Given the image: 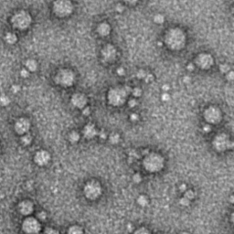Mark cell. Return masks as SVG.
Masks as SVG:
<instances>
[{
	"mask_svg": "<svg viewBox=\"0 0 234 234\" xmlns=\"http://www.w3.org/2000/svg\"><path fill=\"white\" fill-rule=\"evenodd\" d=\"M204 120L208 124H218L222 119V112L217 106H209L203 112Z\"/></svg>",
	"mask_w": 234,
	"mask_h": 234,
	"instance_id": "obj_7",
	"label": "cell"
},
{
	"mask_svg": "<svg viewBox=\"0 0 234 234\" xmlns=\"http://www.w3.org/2000/svg\"><path fill=\"white\" fill-rule=\"evenodd\" d=\"M32 22L31 16L27 11L21 10L17 12L13 15L11 17V23L16 28H18L20 30H25L30 26Z\"/></svg>",
	"mask_w": 234,
	"mask_h": 234,
	"instance_id": "obj_4",
	"label": "cell"
},
{
	"mask_svg": "<svg viewBox=\"0 0 234 234\" xmlns=\"http://www.w3.org/2000/svg\"><path fill=\"white\" fill-rule=\"evenodd\" d=\"M20 75L23 77V78H27L29 76V70L26 69H23L20 70Z\"/></svg>",
	"mask_w": 234,
	"mask_h": 234,
	"instance_id": "obj_36",
	"label": "cell"
},
{
	"mask_svg": "<svg viewBox=\"0 0 234 234\" xmlns=\"http://www.w3.org/2000/svg\"><path fill=\"white\" fill-rule=\"evenodd\" d=\"M203 131L204 132H209L210 131V124H207L205 126H203Z\"/></svg>",
	"mask_w": 234,
	"mask_h": 234,
	"instance_id": "obj_47",
	"label": "cell"
},
{
	"mask_svg": "<svg viewBox=\"0 0 234 234\" xmlns=\"http://www.w3.org/2000/svg\"><path fill=\"white\" fill-rule=\"evenodd\" d=\"M30 128V123L27 118H20L15 124V131L17 134L24 136L28 132Z\"/></svg>",
	"mask_w": 234,
	"mask_h": 234,
	"instance_id": "obj_12",
	"label": "cell"
},
{
	"mask_svg": "<svg viewBox=\"0 0 234 234\" xmlns=\"http://www.w3.org/2000/svg\"><path fill=\"white\" fill-rule=\"evenodd\" d=\"M189 203H190V200L189 198H187L186 197H184L183 198L180 199V204L183 206H188V205H189Z\"/></svg>",
	"mask_w": 234,
	"mask_h": 234,
	"instance_id": "obj_33",
	"label": "cell"
},
{
	"mask_svg": "<svg viewBox=\"0 0 234 234\" xmlns=\"http://www.w3.org/2000/svg\"><path fill=\"white\" fill-rule=\"evenodd\" d=\"M97 32L99 35H101L103 37L108 36L111 32L110 25L106 22H103V23L99 24V26L97 27Z\"/></svg>",
	"mask_w": 234,
	"mask_h": 234,
	"instance_id": "obj_18",
	"label": "cell"
},
{
	"mask_svg": "<svg viewBox=\"0 0 234 234\" xmlns=\"http://www.w3.org/2000/svg\"><path fill=\"white\" fill-rule=\"evenodd\" d=\"M182 234H189V233H188V232H183Z\"/></svg>",
	"mask_w": 234,
	"mask_h": 234,
	"instance_id": "obj_52",
	"label": "cell"
},
{
	"mask_svg": "<svg viewBox=\"0 0 234 234\" xmlns=\"http://www.w3.org/2000/svg\"><path fill=\"white\" fill-rule=\"evenodd\" d=\"M71 103L80 109H83L87 104V98L83 93H74L71 97Z\"/></svg>",
	"mask_w": 234,
	"mask_h": 234,
	"instance_id": "obj_15",
	"label": "cell"
},
{
	"mask_svg": "<svg viewBox=\"0 0 234 234\" xmlns=\"http://www.w3.org/2000/svg\"><path fill=\"white\" fill-rule=\"evenodd\" d=\"M165 165L164 157L156 153H151L146 155L143 161V165L146 170H147L150 173H155L159 172L163 169Z\"/></svg>",
	"mask_w": 234,
	"mask_h": 234,
	"instance_id": "obj_2",
	"label": "cell"
},
{
	"mask_svg": "<svg viewBox=\"0 0 234 234\" xmlns=\"http://www.w3.org/2000/svg\"><path fill=\"white\" fill-rule=\"evenodd\" d=\"M50 159V155L47 151L41 150V151L37 152L35 156H34V161L36 164L39 165H46Z\"/></svg>",
	"mask_w": 234,
	"mask_h": 234,
	"instance_id": "obj_14",
	"label": "cell"
},
{
	"mask_svg": "<svg viewBox=\"0 0 234 234\" xmlns=\"http://www.w3.org/2000/svg\"><path fill=\"white\" fill-rule=\"evenodd\" d=\"M5 41H6L7 43H8V44H15L17 42V35L15 33H13V32H8L5 36Z\"/></svg>",
	"mask_w": 234,
	"mask_h": 234,
	"instance_id": "obj_20",
	"label": "cell"
},
{
	"mask_svg": "<svg viewBox=\"0 0 234 234\" xmlns=\"http://www.w3.org/2000/svg\"><path fill=\"white\" fill-rule=\"evenodd\" d=\"M169 89H170V87H169V85H168V84H165V85H163V86H162V90H163L164 92H168V91H169Z\"/></svg>",
	"mask_w": 234,
	"mask_h": 234,
	"instance_id": "obj_46",
	"label": "cell"
},
{
	"mask_svg": "<svg viewBox=\"0 0 234 234\" xmlns=\"http://www.w3.org/2000/svg\"><path fill=\"white\" fill-rule=\"evenodd\" d=\"M0 103L4 105V106H7L10 103V99L7 95H2L0 97Z\"/></svg>",
	"mask_w": 234,
	"mask_h": 234,
	"instance_id": "obj_27",
	"label": "cell"
},
{
	"mask_svg": "<svg viewBox=\"0 0 234 234\" xmlns=\"http://www.w3.org/2000/svg\"><path fill=\"white\" fill-rule=\"evenodd\" d=\"M128 103H129V106H130V107H135V106L137 104V102H136V99H132V100H130V101L128 102Z\"/></svg>",
	"mask_w": 234,
	"mask_h": 234,
	"instance_id": "obj_41",
	"label": "cell"
},
{
	"mask_svg": "<svg viewBox=\"0 0 234 234\" xmlns=\"http://www.w3.org/2000/svg\"><path fill=\"white\" fill-rule=\"evenodd\" d=\"M135 234H151V233H150V232H149L147 229H146V228H140V229H138V230L136 231Z\"/></svg>",
	"mask_w": 234,
	"mask_h": 234,
	"instance_id": "obj_30",
	"label": "cell"
},
{
	"mask_svg": "<svg viewBox=\"0 0 234 234\" xmlns=\"http://www.w3.org/2000/svg\"><path fill=\"white\" fill-rule=\"evenodd\" d=\"M196 67L201 69H209L214 65V59L209 53H200L195 59Z\"/></svg>",
	"mask_w": 234,
	"mask_h": 234,
	"instance_id": "obj_10",
	"label": "cell"
},
{
	"mask_svg": "<svg viewBox=\"0 0 234 234\" xmlns=\"http://www.w3.org/2000/svg\"><path fill=\"white\" fill-rule=\"evenodd\" d=\"M11 90H12V92H13L14 93H17V92H19L20 87H19L18 85H13V86L11 87Z\"/></svg>",
	"mask_w": 234,
	"mask_h": 234,
	"instance_id": "obj_42",
	"label": "cell"
},
{
	"mask_svg": "<svg viewBox=\"0 0 234 234\" xmlns=\"http://www.w3.org/2000/svg\"><path fill=\"white\" fill-rule=\"evenodd\" d=\"M212 146L216 151L225 152L233 148L234 142L230 139V136L227 134H219L213 139Z\"/></svg>",
	"mask_w": 234,
	"mask_h": 234,
	"instance_id": "obj_5",
	"label": "cell"
},
{
	"mask_svg": "<svg viewBox=\"0 0 234 234\" xmlns=\"http://www.w3.org/2000/svg\"><path fill=\"white\" fill-rule=\"evenodd\" d=\"M31 140H32V137L28 135V134H26V135H24L22 138H21V141H22V143L24 144V145H29L30 143H31Z\"/></svg>",
	"mask_w": 234,
	"mask_h": 234,
	"instance_id": "obj_28",
	"label": "cell"
},
{
	"mask_svg": "<svg viewBox=\"0 0 234 234\" xmlns=\"http://www.w3.org/2000/svg\"><path fill=\"white\" fill-rule=\"evenodd\" d=\"M83 113L84 115H89L90 114V109L88 107H84V109L83 111Z\"/></svg>",
	"mask_w": 234,
	"mask_h": 234,
	"instance_id": "obj_45",
	"label": "cell"
},
{
	"mask_svg": "<svg viewBox=\"0 0 234 234\" xmlns=\"http://www.w3.org/2000/svg\"><path fill=\"white\" fill-rule=\"evenodd\" d=\"M137 118H138V116L136 114V113H133V114L131 115V120H132V121H136V120H137Z\"/></svg>",
	"mask_w": 234,
	"mask_h": 234,
	"instance_id": "obj_49",
	"label": "cell"
},
{
	"mask_svg": "<svg viewBox=\"0 0 234 234\" xmlns=\"http://www.w3.org/2000/svg\"><path fill=\"white\" fill-rule=\"evenodd\" d=\"M67 234H83V229L80 226H71L68 230Z\"/></svg>",
	"mask_w": 234,
	"mask_h": 234,
	"instance_id": "obj_21",
	"label": "cell"
},
{
	"mask_svg": "<svg viewBox=\"0 0 234 234\" xmlns=\"http://www.w3.org/2000/svg\"><path fill=\"white\" fill-rule=\"evenodd\" d=\"M226 79L228 80V81H230V82H232L234 81V71L233 70H230L229 72H227L226 74Z\"/></svg>",
	"mask_w": 234,
	"mask_h": 234,
	"instance_id": "obj_29",
	"label": "cell"
},
{
	"mask_svg": "<svg viewBox=\"0 0 234 234\" xmlns=\"http://www.w3.org/2000/svg\"><path fill=\"white\" fill-rule=\"evenodd\" d=\"M73 5L70 0H55L53 3V12L60 17H66L72 13Z\"/></svg>",
	"mask_w": 234,
	"mask_h": 234,
	"instance_id": "obj_6",
	"label": "cell"
},
{
	"mask_svg": "<svg viewBox=\"0 0 234 234\" xmlns=\"http://www.w3.org/2000/svg\"><path fill=\"white\" fill-rule=\"evenodd\" d=\"M83 135L84 136L88 139L93 138L97 135V131L95 126L93 124H89L85 125L84 129H83Z\"/></svg>",
	"mask_w": 234,
	"mask_h": 234,
	"instance_id": "obj_17",
	"label": "cell"
},
{
	"mask_svg": "<svg viewBox=\"0 0 234 234\" xmlns=\"http://www.w3.org/2000/svg\"><path fill=\"white\" fill-rule=\"evenodd\" d=\"M153 75L152 74H149V73H147L146 74V78H145V80H146V82H147V83H149V82H152L153 81Z\"/></svg>",
	"mask_w": 234,
	"mask_h": 234,
	"instance_id": "obj_43",
	"label": "cell"
},
{
	"mask_svg": "<svg viewBox=\"0 0 234 234\" xmlns=\"http://www.w3.org/2000/svg\"><path fill=\"white\" fill-rule=\"evenodd\" d=\"M116 49L111 45V44H108L106 45L103 50H102V55H103V58L104 59V60L106 61H112L115 58H116Z\"/></svg>",
	"mask_w": 234,
	"mask_h": 234,
	"instance_id": "obj_13",
	"label": "cell"
},
{
	"mask_svg": "<svg viewBox=\"0 0 234 234\" xmlns=\"http://www.w3.org/2000/svg\"><path fill=\"white\" fill-rule=\"evenodd\" d=\"M219 69H220V71L221 73L226 74L227 72H229L231 70V66L229 64H227V63H223V64L220 65Z\"/></svg>",
	"mask_w": 234,
	"mask_h": 234,
	"instance_id": "obj_25",
	"label": "cell"
},
{
	"mask_svg": "<svg viewBox=\"0 0 234 234\" xmlns=\"http://www.w3.org/2000/svg\"><path fill=\"white\" fill-rule=\"evenodd\" d=\"M124 1H125L126 3H128V4H132V5H133V4L137 3L139 0H124Z\"/></svg>",
	"mask_w": 234,
	"mask_h": 234,
	"instance_id": "obj_48",
	"label": "cell"
},
{
	"mask_svg": "<svg viewBox=\"0 0 234 234\" xmlns=\"http://www.w3.org/2000/svg\"><path fill=\"white\" fill-rule=\"evenodd\" d=\"M124 72H125V71H124V68H122V67L117 69V73H118V75H121V76H122V75H124Z\"/></svg>",
	"mask_w": 234,
	"mask_h": 234,
	"instance_id": "obj_44",
	"label": "cell"
},
{
	"mask_svg": "<svg viewBox=\"0 0 234 234\" xmlns=\"http://www.w3.org/2000/svg\"><path fill=\"white\" fill-rule=\"evenodd\" d=\"M154 21L156 24H163L165 22V17L162 14H156L154 17Z\"/></svg>",
	"mask_w": 234,
	"mask_h": 234,
	"instance_id": "obj_24",
	"label": "cell"
},
{
	"mask_svg": "<svg viewBox=\"0 0 234 234\" xmlns=\"http://www.w3.org/2000/svg\"><path fill=\"white\" fill-rule=\"evenodd\" d=\"M146 72L145 71V70H143V69H140L139 71L137 72V78H139V79H145L146 78Z\"/></svg>",
	"mask_w": 234,
	"mask_h": 234,
	"instance_id": "obj_34",
	"label": "cell"
},
{
	"mask_svg": "<svg viewBox=\"0 0 234 234\" xmlns=\"http://www.w3.org/2000/svg\"><path fill=\"white\" fill-rule=\"evenodd\" d=\"M83 192L85 197L88 198L89 199H96L102 193L101 185L96 181H90L85 185Z\"/></svg>",
	"mask_w": 234,
	"mask_h": 234,
	"instance_id": "obj_9",
	"label": "cell"
},
{
	"mask_svg": "<svg viewBox=\"0 0 234 234\" xmlns=\"http://www.w3.org/2000/svg\"><path fill=\"white\" fill-rule=\"evenodd\" d=\"M26 65V68L29 70V71H35L36 69H38V63L36 60H32V59H29L26 61L25 63Z\"/></svg>",
	"mask_w": 234,
	"mask_h": 234,
	"instance_id": "obj_19",
	"label": "cell"
},
{
	"mask_svg": "<svg viewBox=\"0 0 234 234\" xmlns=\"http://www.w3.org/2000/svg\"><path fill=\"white\" fill-rule=\"evenodd\" d=\"M130 91V87H117L111 89L107 96L109 103L113 106H120L124 104Z\"/></svg>",
	"mask_w": 234,
	"mask_h": 234,
	"instance_id": "obj_3",
	"label": "cell"
},
{
	"mask_svg": "<svg viewBox=\"0 0 234 234\" xmlns=\"http://www.w3.org/2000/svg\"><path fill=\"white\" fill-rule=\"evenodd\" d=\"M161 99H162V101H164V102H168V101L170 100V95H169V93H168L167 92H164V93L161 95Z\"/></svg>",
	"mask_w": 234,
	"mask_h": 234,
	"instance_id": "obj_35",
	"label": "cell"
},
{
	"mask_svg": "<svg viewBox=\"0 0 234 234\" xmlns=\"http://www.w3.org/2000/svg\"><path fill=\"white\" fill-rule=\"evenodd\" d=\"M132 93L135 97H140L142 94V90L140 88H135L134 90H132Z\"/></svg>",
	"mask_w": 234,
	"mask_h": 234,
	"instance_id": "obj_32",
	"label": "cell"
},
{
	"mask_svg": "<svg viewBox=\"0 0 234 234\" xmlns=\"http://www.w3.org/2000/svg\"><path fill=\"white\" fill-rule=\"evenodd\" d=\"M137 203L140 206L142 207L146 206V205L148 204V198H147L146 196L142 195V196H140L137 198Z\"/></svg>",
	"mask_w": 234,
	"mask_h": 234,
	"instance_id": "obj_22",
	"label": "cell"
},
{
	"mask_svg": "<svg viewBox=\"0 0 234 234\" xmlns=\"http://www.w3.org/2000/svg\"><path fill=\"white\" fill-rule=\"evenodd\" d=\"M33 209H34V205L29 200H24V201L20 202L18 205L19 212L25 216H28L29 214H31Z\"/></svg>",
	"mask_w": 234,
	"mask_h": 234,
	"instance_id": "obj_16",
	"label": "cell"
},
{
	"mask_svg": "<svg viewBox=\"0 0 234 234\" xmlns=\"http://www.w3.org/2000/svg\"><path fill=\"white\" fill-rule=\"evenodd\" d=\"M133 179H134V181H135L136 183H139V182H141V180H142V177H141V175H139V174H136V175L133 177Z\"/></svg>",
	"mask_w": 234,
	"mask_h": 234,
	"instance_id": "obj_38",
	"label": "cell"
},
{
	"mask_svg": "<svg viewBox=\"0 0 234 234\" xmlns=\"http://www.w3.org/2000/svg\"><path fill=\"white\" fill-rule=\"evenodd\" d=\"M231 220H232V224L234 225V212L232 214V217H231Z\"/></svg>",
	"mask_w": 234,
	"mask_h": 234,
	"instance_id": "obj_50",
	"label": "cell"
},
{
	"mask_svg": "<svg viewBox=\"0 0 234 234\" xmlns=\"http://www.w3.org/2000/svg\"><path fill=\"white\" fill-rule=\"evenodd\" d=\"M109 139H110V142L112 144H117L120 141V136L118 134H112Z\"/></svg>",
	"mask_w": 234,
	"mask_h": 234,
	"instance_id": "obj_26",
	"label": "cell"
},
{
	"mask_svg": "<svg viewBox=\"0 0 234 234\" xmlns=\"http://www.w3.org/2000/svg\"><path fill=\"white\" fill-rule=\"evenodd\" d=\"M187 43V35L184 30L179 28H170L165 35V44L174 51H179L185 48Z\"/></svg>",
	"mask_w": 234,
	"mask_h": 234,
	"instance_id": "obj_1",
	"label": "cell"
},
{
	"mask_svg": "<svg viewBox=\"0 0 234 234\" xmlns=\"http://www.w3.org/2000/svg\"><path fill=\"white\" fill-rule=\"evenodd\" d=\"M46 234H60L58 231H56L52 228H47L46 229Z\"/></svg>",
	"mask_w": 234,
	"mask_h": 234,
	"instance_id": "obj_37",
	"label": "cell"
},
{
	"mask_svg": "<svg viewBox=\"0 0 234 234\" xmlns=\"http://www.w3.org/2000/svg\"><path fill=\"white\" fill-rule=\"evenodd\" d=\"M80 139V135L77 132H71L69 135V140L71 143H76Z\"/></svg>",
	"mask_w": 234,
	"mask_h": 234,
	"instance_id": "obj_23",
	"label": "cell"
},
{
	"mask_svg": "<svg viewBox=\"0 0 234 234\" xmlns=\"http://www.w3.org/2000/svg\"><path fill=\"white\" fill-rule=\"evenodd\" d=\"M38 218L41 220H46V218H47V215H46L45 212L42 211V212H40V213L38 214Z\"/></svg>",
	"mask_w": 234,
	"mask_h": 234,
	"instance_id": "obj_39",
	"label": "cell"
},
{
	"mask_svg": "<svg viewBox=\"0 0 234 234\" xmlns=\"http://www.w3.org/2000/svg\"><path fill=\"white\" fill-rule=\"evenodd\" d=\"M22 229L26 233L38 234L41 229V225L38 220L31 218V217H28L23 221Z\"/></svg>",
	"mask_w": 234,
	"mask_h": 234,
	"instance_id": "obj_11",
	"label": "cell"
},
{
	"mask_svg": "<svg viewBox=\"0 0 234 234\" xmlns=\"http://www.w3.org/2000/svg\"><path fill=\"white\" fill-rule=\"evenodd\" d=\"M230 200H231V202H232V203H234V196H232V197H231Z\"/></svg>",
	"mask_w": 234,
	"mask_h": 234,
	"instance_id": "obj_51",
	"label": "cell"
},
{
	"mask_svg": "<svg viewBox=\"0 0 234 234\" xmlns=\"http://www.w3.org/2000/svg\"><path fill=\"white\" fill-rule=\"evenodd\" d=\"M184 197H186L187 198H189V200H191V199L194 198L195 194H194L192 190H187V191H185V196Z\"/></svg>",
	"mask_w": 234,
	"mask_h": 234,
	"instance_id": "obj_31",
	"label": "cell"
},
{
	"mask_svg": "<svg viewBox=\"0 0 234 234\" xmlns=\"http://www.w3.org/2000/svg\"><path fill=\"white\" fill-rule=\"evenodd\" d=\"M195 68H196L195 63H189L188 66H187V69H188L189 71H193V70L195 69Z\"/></svg>",
	"mask_w": 234,
	"mask_h": 234,
	"instance_id": "obj_40",
	"label": "cell"
},
{
	"mask_svg": "<svg viewBox=\"0 0 234 234\" xmlns=\"http://www.w3.org/2000/svg\"><path fill=\"white\" fill-rule=\"evenodd\" d=\"M74 80H75V75L73 71L69 69H60L55 77L56 83L64 87L71 86L74 83Z\"/></svg>",
	"mask_w": 234,
	"mask_h": 234,
	"instance_id": "obj_8",
	"label": "cell"
}]
</instances>
